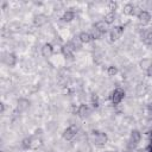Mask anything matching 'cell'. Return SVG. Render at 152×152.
Returning a JSON list of instances; mask_svg holds the SVG:
<instances>
[{"label":"cell","instance_id":"cell-8","mask_svg":"<svg viewBox=\"0 0 152 152\" xmlns=\"http://www.w3.org/2000/svg\"><path fill=\"white\" fill-rule=\"evenodd\" d=\"M138 19L141 24H148L151 21V14L147 11H140L138 13Z\"/></svg>","mask_w":152,"mask_h":152},{"label":"cell","instance_id":"cell-10","mask_svg":"<svg viewBox=\"0 0 152 152\" xmlns=\"http://www.w3.org/2000/svg\"><path fill=\"white\" fill-rule=\"evenodd\" d=\"M77 114H78L80 116H82V118H87V116H89V114H90V109H89V107H88L87 104H81V106L77 108Z\"/></svg>","mask_w":152,"mask_h":152},{"label":"cell","instance_id":"cell-12","mask_svg":"<svg viewBox=\"0 0 152 152\" xmlns=\"http://www.w3.org/2000/svg\"><path fill=\"white\" fill-rule=\"evenodd\" d=\"M134 11H135V7L132 4H126L124 6V8H122V12H124L125 15H133L134 14Z\"/></svg>","mask_w":152,"mask_h":152},{"label":"cell","instance_id":"cell-17","mask_svg":"<svg viewBox=\"0 0 152 152\" xmlns=\"http://www.w3.org/2000/svg\"><path fill=\"white\" fill-rule=\"evenodd\" d=\"M151 64H152V61H151L150 58H142V61L140 62V68L147 71V69L150 68Z\"/></svg>","mask_w":152,"mask_h":152},{"label":"cell","instance_id":"cell-13","mask_svg":"<svg viewBox=\"0 0 152 152\" xmlns=\"http://www.w3.org/2000/svg\"><path fill=\"white\" fill-rule=\"evenodd\" d=\"M74 18H75V13H74L72 11H65V12L63 13V15H62L61 19H62L64 23H70Z\"/></svg>","mask_w":152,"mask_h":152},{"label":"cell","instance_id":"cell-4","mask_svg":"<svg viewBox=\"0 0 152 152\" xmlns=\"http://www.w3.org/2000/svg\"><path fill=\"white\" fill-rule=\"evenodd\" d=\"M112 102L114 103V104H119L122 100H124V97H125V91L121 89V88H116V89H114V91L112 93Z\"/></svg>","mask_w":152,"mask_h":152},{"label":"cell","instance_id":"cell-16","mask_svg":"<svg viewBox=\"0 0 152 152\" xmlns=\"http://www.w3.org/2000/svg\"><path fill=\"white\" fill-rule=\"evenodd\" d=\"M28 106H30V102H28V100H26V99H20V100L18 101V108H19L20 110L27 109Z\"/></svg>","mask_w":152,"mask_h":152},{"label":"cell","instance_id":"cell-15","mask_svg":"<svg viewBox=\"0 0 152 152\" xmlns=\"http://www.w3.org/2000/svg\"><path fill=\"white\" fill-rule=\"evenodd\" d=\"M108 25H110V24H113L114 23V20H115V12H112V11H109L108 13H106L104 14V19H103Z\"/></svg>","mask_w":152,"mask_h":152},{"label":"cell","instance_id":"cell-14","mask_svg":"<svg viewBox=\"0 0 152 152\" xmlns=\"http://www.w3.org/2000/svg\"><path fill=\"white\" fill-rule=\"evenodd\" d=\"M42 139L40 138H38L37 135H33V137H31V148H38V147H40L42 146Z\"/></svg>","mask_w":152,"mask_h":152},{"label":"cell","instance_id":"cell-11","mask_svg":"<svg viewBox=\"0 0 152 152\" xmlns=\"http://www.w3.org/2000/svg\"><path fill=\"white\" fill-rule=\"evenodd\" d=\"M33 21H34V24H36V25L42 26V25H44V24H46V23H48V17H46V15H44V14H37V15H34Z\"/></svg>","mask_w":152,"mask_h":152},{"label":"cell","instance_id":"cell-23","mask_svg":"<svg viewBox=\"0 0 152 152\" xmlns=\"http://www.w3.org/2000/svg\"><path fill=\"white\" fill-rule=\"evenodd\" d=\"M146 72H147V75H148L150 77H152V64L150 65V68L147 69V71H146Z\"/></svg>","mask_w":152,"mask_h":152},{"label":"cell","instance_id":"cell-19","mask_svg":"<svg viewBox=\"0 0 152 152\" xmlns=\"http://www.w3.org/2000/svg\"><path fill=\"white\" fill-rule=\"evenodd\" d=\"M131 140H132L134 144H137V142L140 140V133H139L138 131H133L132 134H131Z\"/></svg>","mask_w":152,"mask_h":152},{"label":"cell","instance_id":"cell-24","mask_svg":"<svg viewBox=\"0 0 152 152\" xmlns=\"http://www.w3.org/2000/svg\"><path fill=\"white\" fill-rule=\"evenodd\" d=\"M148 38H150V39H152V31H151V33L148 34Z\"/></svg>","mask_w":152,"mask_h":152},{"label":"cell","instance_id":"cell-3","mask_svg":"<svg viewBox=\"0 0 152 152\" xmlns=\"http://www.w3.org/2000/svg\"><path fill=\"white\" fill-rule=\"evenodd\" d=\"M77 132H78L77 126L71 125V126H69V127L65 128V131H64V133H63V138H64L65 140H72V139L76 137Z\"/></svg>","mask_w":152,"mask_h":152},{"label":"cell","instance_id":"cell-26","mask_svg":"<svg viewBox=\"0 0 152 152\" xmlns=\"http://www.w3.org/2000/svg\"><path fill=\"white\" fill-rule=\"evenodd\" d=\"M151 152H152V147H151Z\"/></svg>","mask_w":152,"mask_h":152},{"label":"cell","instance_id":"cell-5","mask_svg":"<svg viewBox=\"0 0 152 152\" xmlns=\"http://www.w3.org/2000/svg\"><path fill=\"white\" fill-rule=\"evenodd\" d=\"M107 28H108V24H107L104 20H99V21H96L95 25H94V30L97 31V32L101 33V34L106 33V32H107Z\"/></svg>","mask_w":152,"mask_h":152},{"label":"cell","instance_id":"cell-6","mask_svg":"<svg viewBox=\"0 0 152 152\" xmlns=\"http://www.w3.org/2000/svg\"><path fill=\"white\" fill-rule=\"evenodd\" d=\"M2 62H4L6 65H8V66H13V65L15 64V62H17V58H15V56H14L13 53L7 52V53H5L4 57H2Z\"/></svg>","mask_w":152,"mask_h":152},{"label":"cell","instance_id":"cell-25","mask_svg":"<svg viewBox=\"0 0 152 152\" xmlns=\"http://www.w3.org/2000/svg\"><path fill=\"white\" fill-rule=\"evenodd\" d=\"M106 152H114V151H106Z\"/></svg>","mask_w":152,"mask_h":152},{"label":"cell","instance_id":"cell-2","mask_svg":"<svg viewBox=\"0 0 152 152\" xmlns=\"http://www.w3.org/2000/svg\"><path fill=\"white\" fill-rule=\"evenodd\" d=\"M122 33H124V27L120 26V25H116V26H114L109 30V38H110V40L115 42L119 38H121Z\"/></svg>","mask_w":152,"mask_h":152},{"label":"cell","instance_id":"cell-7","mask_svg":"<svg viewBox=\"0 0 152 152\" xmlns=\"http://www.w3.org/2000/svg\"><path fill=\"white\" fill-rule=\"evenodd\" d=\"M52 55H53V48H52V45L50 43L44 44L43 48H42V56L45 57V58H49Z\"/></svg>","mask_w":152,"mask_h":152},{"label":"cell","instance_id":"cell-22","mask_svg":"<svg viewBox=\"0 0 152 152\" xmlns=\"http://www.w3.org/2000/svg\"><path fill=\"white\" fill-rule=\"evenodd\" d=\"M91 101H93V106H94V107H97V106H99V102H97V96L93 95V99H91Z\"/></svg>","mask_w":152,"mask_h":152},{"label":"cell","instance_id":"cell-18","mask_svg":"<svg viewBox=\"0 0 152 152\" xmlns=\"http://www.w3.org/2000/svg\"><path fill=\"white\" fill-rule=\"evenodd\" d=\"M118 74V68L116 66H114V65H110V66H108V69H107V75L108 76H115Z\"/></svg>","mask_w":152,"mask_h":152},{"label":"cell","instance_id":"cell-1","mask_svg":"<svg viewBox=\"0 0 152 152\" xmlns=\"http://www.w3.org/2000/svg\"><path fill=\"white\" fill-rule=\"evenodd\" d=\"M108 141V137L106 133L103 132H95L94 133V144L97 146V147H102L107 144Z\"/></svg>","mask_w":152,"mask_h":152},{"label":"cell","instance_id":"cell-21","mask_svg":"<svg viewBox=\"0 0 152 152\" xmlns=\"http://www.w3.org/2000/svg\"><path fill=\"white\" fill-rule=\"evenodd\" d=\"M116 6H118V4H116V2H114V1H110V2H109V11H112V12H115V8H116Z\"/></svg>","mask_w":152,"mask_h":152},{"label":"cell","instance_id":"cell-20","mask_svg":"<svg viewBox=\"0 0 152 152\" xmlns=\"http://www.w3.org/2000/svg\"><path fill=\"white\" fill-rule=\"evenodd\" d=\"M21 146H23V148H25V150L31 148V138H25V139L23 140Z\"/></svg>","mask_w":152,"mask_h":152},{"label":"cell","instance_id":"cell-9","mask_svg":"<svg viewBox=\"0 0 152 152\" xmlns=\"http://www.w3.org/2000/svg\"><path fill=\"white\" fill-rule=\"evenodd\" d=\"M78 40H80L81 43H83V44H88V43H90V42L93 40V36H91L90 32L83 31V32H81V33L78 34Z\"/></svg>","mask_w":152,"mask_h":152}]
</instances>
